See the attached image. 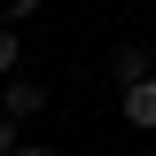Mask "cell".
<instances>
[{"mask_svg": "<svg viewBox=\"0 0 156 156\" xmlns=\"http://www.w3.org/2000/svg\"><path fill=\"white\" fill-rule=\"evenodd\" d=\"M0 117H16V125L47 117V78H8L0 86Z\"/></svg>", "mask_w": 156, "mask_h": 156, "instance_id": "cell-1", "label": "cell"}, {"mask_svg": "<svg viewBox=\"0 0 156 156\" xmlns=\"http://www.w3.org/2000/svg\"><path fill=\"white\" fill-rule=\"evenodd\" d=\"M117 109L133 133H156V78H133V86H117Z\"/></svg>", "mask_w": 156, "mask_h": 156, "instance_id": "cell-2", "label": "cell"}, {"mask_svg": "<svg viewBox=\"0 0 156 156\" xmlns=\"http://www.w3.org/2000/svg\"><path fill=\"white\" fill-rule=\"evenodd\" d=\"M109 78H117V86H133V78H156V55L125 39V47H109Z\"/></svg>", "mask_w": 156, "mask_h": 156, "instance_id": "cell-3", "label": "cell"}, {"mask_svg": "<svg viewBox=\"0 0 156 156\" xmlns=\"http://www.w3.org/2000/svg\"><path fill=\"white\" fill-rule=\"evenodd\" d=\"M23 62V23H0V70H16Z\"/></svg>", "mask_w": 156, "mask_h": 156, "instance_id": "cell-4", "label": "cell"}, {"mask_svg": "<svg viewBox=\"0 0 156 156\" xmlns=\"http://www.w3.org/2000/svg\"><path fill=\"white\" fill-rule=\"evenodd\" d=\"M23 140H16V117H0V156H16Z\"/></svg>", "mask_w": 156, "mask_h": 156, "instance_id": "cell-5", "label": "cell"}, {"mask_svg": "<svg viewBox=\"0 0 156 156\" xmlns=\"http://www.w3.org/2000/svg\"><path fill=\"white\" fill-rule=\"evenodd\" d=\"M47 0H8V23H23V16H39Z\"/></svg>", "mask_w": 156, "mask_h": 156, "instance_id": "cell-6", "label": "cell"}, {"mask_svg": "<svg viewBox=\"0 0 156 156\" xmlns=\"http://www.w3.org/2000/svg\"><path fill=\"white\" fill-rule=\"evenodd\" d=\"M16 156H62V148H55V140H23Z\"/></svg>", "mask_w": 156, "mask_h": 156, "instance_id": "cell-7", "label": "cell"}, {"mask_svg": "<svg viewBox=\"0 0 156 156\" xmlns=\"http://www.w3.org/2000/svg\"><path fill=\"white\" fill-rule=\"evenodd\" d=\"M101 156H117V148H101Z\"/></svg>", "mask_w": 156, "mask_h": 156, "instance_id": "cell-8", "label": "cell"}]
</instances>
